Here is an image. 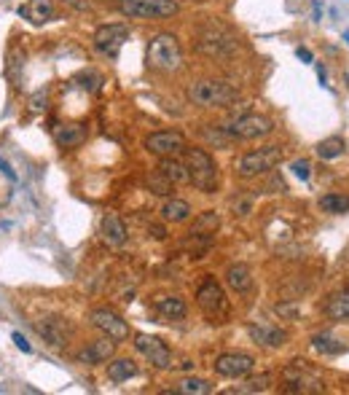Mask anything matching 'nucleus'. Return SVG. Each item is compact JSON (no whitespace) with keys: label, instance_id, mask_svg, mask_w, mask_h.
I'll return each mask as SVG.
<instances>
[{"label":"nucleus","instance_id":"11","mask_svg":"<svg viewBox=\"0 0 349 395\" xmlns=\"http://www.w3.org/2000/svg\"><path fill=\"white\" fill-rule=\"evenodd\" d=\"M285 379H288V390L290 393H320L323 390V382L320 376L304 366V360H293L288 369H285Z\"/></svg>","mask_w":349,"mask_h":395},{"label":"nucleus","instance_id":"20","mask_svg":"<svg viewBox=\"0 0 349 395\" xmlns=\"http://www.w3.org/2000/svg\"><path fill=\"white\" fill-rule=\"evenodd\" d=\"M226 285L231 290H237V293H247L250 288H253V272H250V266H245V263H231L229 269H226Z\"/></svg>","mask_w":349,"mask_h":395},{"label":"nucleus","instance_id":"2","mask_svg":"<svg viewBox=\"0 0 349 395\" xmlns=\"http://www.w3.org/2000/svg\"><path fill=\"white\" fill-rule=\"evenodd\" d=\"M186 167L191 175V183L205 194L218 189V164L215 159L202 148H186Z\"/></svg>","mask_w":349,"mask_h":395},{"label":"nucleus","instance_id":"4","mask_svg":"<svg viewBox=\"0 0 349 395\" xmlns=\"http://www.w3.org/2000/svg\"><path fill=\"white\" fill-rule=\"evenodd\" d=\"M279 162H282V148L279 145H266V148H258V151L242 156L237 162V175L240 178H258V175L272 172Z\"/></svg>","mask_w":349,"mask_h":395},{"label":"nucleus","instance_id":"29","mask_svg":"<svg viewBox=\"0 0 349 395\" xmlns=\"http://www.w3.org/2000/svg\"><path fill=\"white\" fill-rule=\"evenodd\" d=\"M328 317H333V320H349V290L344 293H336L333 299L328 301Z\"/></svg>","mask_w":349,"mask_h":395},{"label":"nucleus","instance_id":"32","mask_svg":"<svg viewBox=\"0 0 349 395\" xmlns=\"http://www.w3.org/2000/svg\"><path fill=\"white\" fill-rule=\"evenodd\" d=\"M269 384H272V376H269V374H261V376H255V379H247V382L242 384V387H237V390H231V395L234 393H264V390H269Z\"/></svg>","mask_w":349,"mask_h":395},{"label":"nucleus","instance_id":"5","mask_svg":"<svg viewBox=\"0 0 349 395\" xmlns=\"http://www.w3.org/2000/svg\"><path fill=\"white\" fill-rule=\"evenodd\" d=\"M119 11L129 19H164L181 11L178 0H121Z\"/></svg>","mask_w":349,"mask_h":395},{"label":"nucleus","instance_id":"27","mask_svg":"<svg viewBox=\"0 0 349 395\" xmlns=\"http://www.w3.org/2000/svg\"><path fill=\"white\" fill-rule=\"evenodd\" d=\"M320 210H326L331 216H344V213H349V196H344V194H326V196H320Z\"/></svg>","mask_w":349,"mask_h":395},{"label":"nucleus","instance_id":"25","mask_svg":"<svg viewBox=\"0 0 349 395\" xmlns=\"http://www.w3.org/2000/svg\"><path fill=\"white\" fill-rule=\"evenodd\" d=\"M38 334L46 339L51 347H65L68 344V334L62 331V323L57 317H51V320H43V323H38Z\"/></svg>","mask_w":349,"mask_h":395},{"label":"nucleus","instance_id":"23","mask_svg":"<svg viewBox=\"0 0 349 395\" xmlns=\"http://www.w3.org/2000/svg\"><path fill=\"white\" fill-rule=\"evenodd\" d=\"M191 204L186 202V199H167V202L161 204V218L167 221V223H183V221H188L191 218Z\"/></svg>","mask_w":349,"mask_h":395},{"label":"nucleus","instance_id":"10","mask_svg":"<svg viewBox=\"0 0 349 395\" xmlns=\"http://www.w3.org/2000/svg\"><path fill=\"white\" fill-rule=\"evenodd\" d=\"M196 304L207 312V317H223L229 312V301L223 288L218 285L215 280H205L199 290H196Z\"/></svg>","mask_w":349,"mask_h":395},{"label":"nucleus","instance_id":"22","mask_svg":"<svg viewBox=\"0 0 349 395\" xmlns=\"http://www.w3.org/2000/svg\"><path fill=\"white\" fill-rule=\"evenodd\" d=\"M159 172H161L167 180H172L175 186H181V183H191L188 167H186L183 162H178L175 156H164V159H161V164H159Z\"/></svg>","mask_w":349,"mask_h":395},{"label":"nucleus","instance_id":"8","mask_svg":"<svg viewBox=\"0 0 349 395\" xmlns=\"http://www.w3.org/2000/svg\"><path fill=\"white\" fill-rule=\"evenodd\" d=\"M89 320L97 331H102V336H110L113 342H127L129 339V325L121 317L119 312L108 310V307H97L89 312Z\"/></svg>","mask_w":349,"mask_h":395},{"label":"nucleus","instance_id":"1","mask_svg":"<svg viewBox=\"0 0 349 395\" xmlns=\"http://www.w3.org/2000/svg\"><path fill=\"white\" fill-rule=\"evenodd\" d=\"M145 65L154 73H175L183 68V46L172 33H159L145 48Z\"/></svg>","mask_w":349,"mask_h":395},{"label":"nucleus","instance_id":"39","mask_svg":"<svg viewBox=\"0 0 349 395\" xmlns=\"http://www.w3.org/2000/svg\"><path fill=\"white\" fill-rule=\"evenodd\" d=\"M65 3H70L75 11H89V0H65Z\"/></svg>","mask_w":349,"mask_h":395},{"label":"nucleus","instance_id":"9","mask_svg":"<svg viewBox=\"0 0 349 395\" xmlns=\"http://www.w3.org/2000/svg\"><path fill=\"white\" fill-rule=\"evenodd\" d=\"M134 347L140 355L148 358V363L154 366V369H169L172 366V349L167 347V342L164 339H159V336H151V334H137L134 336Z\"/></svg>","mask_w":349,"mask_h":395},{"label":"nucleus","instance_id":"43","mask_svg":"<svg viewBox=\"0 0 349 395\" xmlns=\"http://www.w3.org/2000/svg\"><path fill=\"white\" fill-rule=\"evenodd\" d=\"M344 41H347V43H349V33H344Z\"/></svg>","mask_w":349,"mask_h":395},{"label":"nucleus","instance_id":"41","mask_svg":"<svg viewBox=\"0 0 349 395\" xmlns=\"http://www.w3.org/2000/svg\"><path fill=\"white\" fill-rule=\"evenodd\" d=\"M0 169H3V172H6V178L16 180V172H14V169L9 167V164H6V162H3V159H0Z\"/></svg>","mask_w":349,"mask_h":395},{"label":"nucleus","instance_id":"24","mask_svg":"<svg viewBox=\"0 0 349 395\" xmlns=\"http://www.w3.org/2000/svg\"><path fill=\"white\" fill-rule=\"evenodd\" d=\"M132 376H137V363L129 358H119V360H110L108 363V379L110 382H129Z\"/></svg>","mask_w":349,"mask_h":395},{"label":"nucleus","instance_id":"40","mask_svg":"<svg viewBox=\"0 0 349 395\" xmlns=\"http://www.w3.org/2000/svg\"><path fill=\"white\" fill-rule=\"evenodd\" d=\"M296 54H299V60H304L306 65H312V51H309V48H299Z\"/></svg>","mask_w":349,"mask_h":395},{"label":"nucleus","instance_id":"18","mask_svg":"<svg viewBox=\"0 0 349 395\" xmlns=\"http://www.w3.org/2000/svg\"><path fill=\"white\" fill-rule=\"evenodd\" d=\"M89 130L86 124H60L54 127V143L60 148H78L81 143H86Z\"/></svg>","mask_w":349,"mask_h":395},{"label":"nucleus","instance_id":"13","mask_svg":"<svg viewBox=\"0 0 349 395\" xmlns=\"http://www.w3.org/2000/svg\"><path fill=\"white\" fill-rule=\"evenodd\" d=\"M145 148L154 156H161V159H164V156L183 154V151H186V137H183V132H178V130L154 132V135L145 137Z\"/></svg>","mask_w":349,"mask_h":395},{"label":"nucleus","instance_id":"30","mask_svg":"<svg viewBox=\"0 0 349 395\" xmlns=\"http://www.w3.org/2000/svg\"><path fill=\"white\" fill-rule=\"evenodd\" d=\"M312 347L317 349V352H323V355H336V352L344 349V342H336V336L331 334V331H326V334L314 336Z\"/></svg>","mask_w":349,"mask_h":395},{"label":"nucleus","instance_id":"33","mask_svg":"<svg viewBox=\"0 0 349 395\" xmlns=\"http://www.w3.org/2000/svg\"><path fill=\"white\" fill-rule=\"evenodd\" d=\"M145 183H148V189H151V191H154V194H161V196H167V194L175 191V183L164 178L161 172H156V175H151V178L145 180Z\"/></svg>","mask_w":349,"mask_h":395},{"label":"nucleus","instance_id":"28","mask_svg":"<svg viewBox=\"0 0 349 395\" xmlns=\"http://www.w3.org/2000/svg\"><path fill=\"white\" fill-rule=\"evenodd\" d=\"M172 393H181V395H207L213 393V384L207 379H199V376H188V379H181L178 387Z\"/></svg>","mask_w":349,"mask_h":395},{"label":"nucleus","instance_id":"42","mask_svg":"<svg viewBox=\"0 0 349 395\" xmlns=\"http://www.w3.org/2000/svg\"><path fill=\"white\" fill-rule=\"evenodd\" d=\"M148 231H154V237H156V240H164V228L161 226H151Z\"/></svg>","mask_w":349,"mask_h":395},{"label":"nucleus","instance_id":"35","mask_svg":"<svg viewBox=\"0 0 349 395\" xmlns=\"http://www.w3.org/2000/svg\"><path fill=\"white\" fill-rule=\"evenodd\" d=\"M274 312H277L279 317H288V320H296V317L301 315V307H299L296 301H279V304H274Z\"/></svg>","mask_w":349,"mask_h":395},{"label":"nucleus","instance_id":"16","mask_svg":"<svg viewBox=\"0 0 349 395\" xmlns=\"http://www.w3.org/2000/svg\"><path fill=\"white\" fill-rule=\"evenodd\" d=\"M247 334H250V339H253L255 344H261V347H282V344H288V331H285V328H277V325L250 323L247 325Z\"/></svg>","mask_w":349,"mask_h":395},{"label":"nucleus","instance_id":"12","mask_svg":"<svg viewBox=\"0 0 349 395\" xmlns=\"http://www.w3.org/2000/svg\"><path fill=\"white\" fill-rule=\"evenodd\" d=\"M215 374L220 376H229V379H242L255 369V358L247 355V352H223L218 355L215 363H213Z\"/></svg>","mask_w":349,"mask_h":395},{"label":"nucleus","instance_id":"26","mask_svg":"<svg viewBox=\"0 0 349 395\" xmlns=\"http://www.w3.org/2000/svg\"><path fill=\"white\" fill-rule=\"evenodd\" d=\"M317 156L320 159H326V162H331V159H338V156H344V151H347V143H344V137H326V140H320L317 143Z\"/></svg>","mask_w":349,"mask_h":395},{"label":"nucleus","instance_id":"6","mask_svg":"<svg viewBox=\"0 0 349 395\" xmlns=\"http://www.w3.org/2000/svg\"><path fill=\"white\" fill-rule=\"evenodd\" d=\"M223 130L229 132L234 140H258V137L272 135L274 124L261 113H245V116H237L234 121H229Z\"/></svg>","mask_w":349,"mask_h":395},{"label":"nucleus","instance_id":"3","mask_svg":"<svg viewBox=\"0 0 349 395\" xmlns=\"http://www.w3.org/2000/svg\"><path fill=\"white\" fill-rule=\"evenodd\" d=\"M237 97V89L226 81H213V78H205V81H196V84L188 89V100L199 108H223L229 105L231 100Z\"/></svg>","mask_w":349,"mask_h":395},{"label":"nucleus","instance_id":"15","mask_svg":"<svg viewBox=\"0 0 349 395\" xmlns=\"http://www.w3.org/2000/svg\"><path fill=\"white\" fill-rule=\"evenodd\" d=\"M116 344H119V342H113L110 336H100L97 342H92L89 347H84L81 352H78V363H84V366L108 363V360L116 355Z\"/></svg>","mask_w":349,"mask_h":395},{"label":"nucleus","instance_id":"14","mask_svg":"<svg viewBox=\"0 0 349 395\" xmlns=\"http://www.w3.org/2000/svg\"><path fill=\"white\" fill-rule=\"evenodd\" d=\"M196 48L202 54H210V57H226L237 48V41L223 33V30H215V27H207L199 33V41H196Z\"/></svg>","mask_w":349,"mask_h":395},{"label":"nucleus","instance_id":"36","mask_svg":"<svg viewBox=\"0 0 349 395\" xmlns=\"http://www.w3.org/2000/svg\"><path fill=\"white\" fill-rule=\"evenodd\" d=\"M293 175H296L299 180H309V175H312L309 159H296V162H293Z\"/></svg>","mask_w":349,"mask_h":395},{"label":"nucleus","instance_id":"38","mask_svg":"<svg viewBox=\"0 0 349 395\" xmlns=\"http://www.w3.org/2000/svg\"><path fill=\"white\" fill-rule=\"evenodd\" d=\"M11 339H14V344L22 349V352H33V347H30V342H27V339H24L22 334H14Z\"/></svg>","mask_w":349,"mask_h":395},{"label":"nucleus","instance_id":"7","mask_svg":"<svg viewBox=\"0 0 349 395\" xmlns=\"http://www.w3.org/2000/svg\"><path fill=\"white\" fill-rule=\"evenodd\" d=\"M92 41H95V48L102 57L116 60L121 54V48H124V43L129 41V27L127 24H102V27L95 30Z\"/></svg>","mask_w":349,"mask_h":395},{"label":"nucleus","instance_id":"19","mask_svg":"<svg viewBox=\"0 0 349 395\" xmlns=\"http://www.w3.org/2000/svg\"><path fill=\"white\" fill-rule=\"evenodd\" d=\"M100 234H102V240L108 242V245L119 248V245L127 242V223L119 216H105L102 223H100Z\"/></svg>","mask_w":349,"mask_h":395},{"label":"nucleus","instance_id":"34","mask_svg":"<svg viewBox=\"0 0 349 395\" xmlns=\"http://www.w3.org/2000/svg\"><path fill=\"white\" fill-rule=\"evenodd\" d=\"M205 137L213 145H215V148H226V145L234 143V137H231V135L223 130V127H218V130H205Z\"/></svg>","mask_w":349,"mask_h":395},{"label":"nucleus","instance_id":"31","mask_svg":"<svg viewBox=\"0 0 349 395\" xmlns=\"http://www.w3.org/2000/svg\"><path fill=\"white\" fill-rule=\"evenodd\" d=\"M218 226H220V218H218V213L207 210V213H202V216L196 218V223H193V231H199V234H215Z\"/></svg>","mask_w":349,"mask_h":395},{"label":"nucleus","instance_id":"37","mask_svg":"<svg viewBox=\"0 0 349 395\" xmlns=\"http://www.w3.org/2000/svg\"><path fill=\"white\" fill-rule=\"evenodd\" d=\"M231 204H234V210H237L240 216H247V213L253 210V199H245V202H242V199H234Z\"/></svg>","mask_w":349,"mask_h":395},{"label":"nucleus","instance_id":"21","mask_svg":"<svg viewBox=\"0 0 349 395\" xmlns=\"http://www.w3.org/2000/svg\"><path fill=\"white\" fill-rule=\"evenodd\" d=\"M154 307L161 317H167V320H183L186 315H188V307H186V301L178 299V296H159L154 301Z\"/></svg>","mask_w":349,"mask_h":395},{"label":"nucleus","instance_id":"17","mask_svg":"<svg viewBox=\"0 0 349 395\" xmlns=\"http://www.w3.org/2000/svg\"><path fill=\"white\" fill-rule=\"evenodd\" d=\"M19 16H24L30 24H43L57 16V9L51 0H27L24 6H19Z\"/></svg>","mask_w":349,"mask_h":395}]
</instances>
